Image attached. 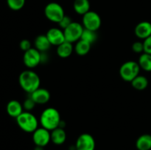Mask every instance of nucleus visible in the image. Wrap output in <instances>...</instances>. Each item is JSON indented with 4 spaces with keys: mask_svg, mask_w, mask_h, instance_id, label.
<instances>
[{
    "mask_svg": "<svg viewBox=\"0 0 151 150\" xmlns=\"http://www.w3.org/2000/svg\"><path fill=\"white\" fill-rule=\"evenodd\" d=\"M32 141L35 146L44 147L51 141L50 131L44 127H38L32 132Z\"/></svg>",
    "mask_w": 151,
    "mask_h": 150,
    "instance_id": "nucleus-9",
    "label": "nucleus"
},
{
    "mask_svg": "<svg viewBox=\"0 0 151 150\" xmlns=\"http://www.w3.org/2000/svg\"><path fill=\"white\" fill-rule=\"evenodd\" d=\"M132 50L134 52L142 54L144 52V45L143 42L141 41H136L132 44Z\"/></svg>",
    "mask_w": 151,
    "mask_h": 150,
    "instance_id": "nucleus-27",
    "label": "nucleus"
},
{
    "mask_svg": "<svg viewBox=\"0 0 151 150\" xmlns=\"http://www.w3.org/2000/svg\"><path fill=\"white\" fill-rule=\"evenodd\" d=\"M136 147L138 150H150L151 135L143 134L140 135L136 141Z\"/></svg>",
    "mask_w": 151,
    "mask_h": 150,
    "instance_id": "nucleus-19",
    "label": "nucleus"
},
{
    "mask_svg": "<svg viewBox=\"0 0 151 150\" xmlns=\"http://www.w3.org/2000/svg\"><path fill=\"white\" fill-rule=\"evenodd\" d=\"M81 39L89 43L90 44H94L97 39V31H93L90 30V29H84L83 32L82 33V35H81Z\"/></svg>",
    "mask_w": 151,
    "mask_h": 150,
    "instance_id": "nucleus-23",
    "label": "nucleus"
},
{
    "mask_svg": "<svg viewBox=\"0 0 151 150\" xmlns=\"http://www.w3.org/2000/svg\"><path fill=\"white\" fill-rule=\"evenodd\" d=\"M35 102L33 101V99H32V98H31L30 96L29 97V98L26 99L24 100V101L23 103V108L24 109L25 111H28V112H30L31 110H33V108L35 107Z\"/></svg>",
    "mask_w": 151,
    "mask_h": 150,
    "instance_id": "nucleus-26",
    "label": "nucleus"
},
{
    "mask_svg": "<svg viewBox=\"0 0 151 150\" xmlns=\"http://www.w3.org/2000/svg\"><path fill=\"white\" fill-rule=\"evenodd\" d=\"M46 35L50 41L51 45L53 46H58L66 41L63 30L60 28H51L47 31Z\"/></svg>",
    "mask_w": 151,
    "mask_h": 150,
    "instance_id": "nucleus-11",
    "label": "nucleus"
},
{
    "mask_svg": "<svg viewBox=\"0 0 151 150\" xmlns=\"http://www.w3.org/2000/svg\"><path fill=\"white\" fill-rule=\"evenodd\" d=\"M16 119L18 126L26 132L32 133L38 128V119L30 112L24 111Z\"/></svg>",
    "mask_w": 151,
    "mask_h": 150,
    "instance_id": "nucleus-3",
    "label": "nucleus"
},
{
    "mask_svg": "<svg viewBox=\"0 0 151 150\" xmlns=\"http://www.w3.org/2000/svg\"><path fill=\"white\" fill-rule=\"evenodd\" d=\"M74 51V46L70 42L65 41L59 46H57V54L61 58H67Z\"/></svg>",
    "mask_w": 151,
    "mask_h": 150,
    "instance_id": "nucleus-17",
    "label": "nucleus"
},
{
    "mask_svg": "<svg viewBox=\"0 0 151 150\" xmlns=\"http://www.w3.org/2000/svg\"><path fill=\"white\" fill-rule=\"evenodd\" d=\"M140 67L138 62L129 60L121 66L119 69V75L121 78L125 82H131L135 77H137L140 72Z\"/></svg>",
    "mask_w": 151,
    "mask_h": 150,
    "instance_id": "nucleus-4",
    "label": "nucleus"
},
{
    "mask_svg": "<svg viewBox=\"0 0 151 150\" xmlns=\"http://www.w3.org/2000/svg\"><path fill=\"white\" fill-rule=\"evenodd\" d=\"M19 47L21 49L24 51H26L29 50V49L32 48L31 46V43L29 40L27 39H23L21 41L20 44H19Z\"/></svg>",
    "mask_w": 151,
    "mask_h": 150,
    "instance_id": "nucleus-28",
    "label": "nucleus"
},
{
    "mask_svg": "<svg viewBox=\"0 0 151 150\" xmlns=\"http://www.w3.org/2000/svg\"><path fill=\"white\" fill-rule=\"evenodd\" d=\"M144 52L151 54V35L143 41Z\"/></svg>",
    "mask_w": 151,
    "mask_h": 150,
    "instance_id": "nucleus-29",
    "label": "nucleus"
},
{
    "mask_svg": "<svg viewBox=\"0 0 151 150\" xmlns=\"http://www.w3.org/2000/svg\"><path fill=\"white\" fill-rule=\"evenodd\" d=\"M51 141L55 145H61L66 141V133L63 127H57L51 131Z\"/></svg>",
    "mask_w": 151,
    "mask_h": 150,
    "instance_id": "nucleus-15",
    "label": "nucleus"
},
{
    "mask_svg": "<svg viewBox=\"0 0 151 150\" xmlns=\"http://www.w3.org/2000/svg\"><path fill=\"white\" fill-rule=\"evenodd\" d=\"M84 27L81 24L73 21L69 26L63 29L65 40L72 44L77 42L81 38Z\"/></svg>",
    "mask_w": 151,
    "mask_h": 150,
    "instance_id": "nucleus-6",
    "label": "nucleus"
},
{
    "mask_svg": "<svg viewBox=\"0 0 151 150\" xmlns=\"http://www.w3.org/2000/svg\"><path fill=\"white\" fill-rule=\"evenodd\" d=\"M19 82L21 88L25 92L30 94L40 88L41 79L35 71L32 70H25L19 75Z\"/></svg>",
    "mask_w": 151,
    "mask_h": 150,
    "instance_id": "nucleus-1",
    "label": "nucleus"
},
{
    "mask_svg": "<svg viewBox=\"0 0 151 150\" xmlns=\"http://www.w3.org/2000/svg\"><path fill=\"white\" fill-rule=\"evenodd\" d=\"M34 44L35 48L40 52H46L52 46L46 35H40L37 36L34 41Z\"/></svg>",
    "mask_w": 151,
    "mask_h": 150,
    "instance_id": "nucleus-16",
    "label": "nucleus"
},
{
    "mask_svg": "<svg viewBox=\"0 0 151 150\" xmlns=\"http://www.w3.org/2000/svg\"><path fill=\"white\" fill-rule=\"evenodd\" d=\"M83 26L84 29L97 31L101 26L102 20L100 15L94 11L89 10L83 16Z\"/></svg>",
    "mask_w": 151,
    "mask_h": 150,
    "instance_id": "nucleus-7",
    "label": "nucleus"
},
{
    "mask_svg": "<svg viewBox=\"0 0 151 150\" xmlns=\"http://www.w3.org/2000/svg\"><path fill=\"white\" fill-rule=\"evenodd\" d=\"M29 96L33 99L35 104H44L50 101V93L45 88H38L32 94H30Z\"/></svg>",
    "mask_w": 151,
    "mask_h": 150,
    "instance_id": "nucleus-12",
    "label": "nucleus"
},
{
    "mask_svg": "<svg viewBox=\"0 0 151 150\" xmlns=\"http://www.w3.org/2000/svg\"><path fill=\"white\" fill-rule=\"evenodd\" d=\"M24 64L29 69H33L41 63V54L35 48H31L24 51L23 55Z\"/></svg>",
    "mask_w": 151,
    "mask_h": 150,
    "instance_id": "nucleus-8",
    "label": "nucleus"
},
{
    "mask_svg": "<svg viewBox=\"0 0 151 150\" xmlns=\"http://www.w3.org/2000/svg\"><path fill=\"white\" fill-rule=\"evenodd\" d=\"M91 46V44H90L89 43L80 39L76 42V45L74 47V50L78 55L84 56L89 52Z\"/></svg>",
    "mask_w": 151,
    "mask_h": 150,
    "instance_id": "nucleus-20",
    "label": "nucleus"
},
{
    "mask_svg": "<svg viewBox=\"0 0 151 150\" xmlns=\"http://www.w3.org/2000/svg\"><path fill=\"white\" fill-rule=\"evenodd\" d=\"M89 0H75L73 3V8L75 13L83 16L90 10Z\"/></svg>",
    "mask_w": 151,
    "mask_h": 150,
    "instance_id": "nucleus-18",
    "label": "nucleus"
},
{
    "mask_svg": "<svg viewBox=\"0 0 151 150\" xmlns=\"http://www.w3.org/2000/svg\"><path fill=\"white\" fill-rule=\"evenodd\" d=\"M133 88L138 91H142L148 86V79L146 76L139 74L131 82Z\"/></svg>",
    "mask_w": 151,
    "mask_h": 150,
    "instance_id": "nucleus-21",
    "label": "nucleus"
},
{
    "mask_svg": "<svg viewBox=\"0 0 151 150\" xmlns=\"http://www.w3.org/2000/svg\"><path fill=\"white\" fill-rule=\"evenodd\" d=\"M138 63L140 69L147 72L151 71V54L143 52L139 58Z\"/></svg>",
    "mask_w": 151,
    "mask_h": 150,
    "instance_id": "nucleus-22",
    "label": "nucleus"
},
{
    "mask_svg": "<svg viewBox=\"0 0 151 150\" xmlns=\"http://www.w3.org/2000/svg\"><path fill=\"white\" fill-rule=\"evenodd\" d=\"M72 22H73V21L72 20V19H71L69 16L65 15V16L62 18L61 20H60L58 24L59 27L63 30V29H66L68 26H69Z\"/></svg>",
    "mask_w": 151,
    "mask_h": 150,
    "instance_id": "nucleus-25",
    "label": "nucleus"
},
{
    "mask_svg": "<svg viewBox=\"0 0 151 150\" xmlns=\"http://www.w3.org/2000/svg\"><path fill=\"white\" fill-rule=\"evenodd\" d=\"M40 123L42 127L50 131L59 127L61 124L60 113L54 107H47L41 113Z\"/></svg>",
    "mask_w": 151,
    "mask_h": 150,
    "instance_id": "nucleus-2",
    "label": "nucleus"
},
{
    "mask_svg": "<svg viewBox=\"0 0 151 150\" xmlns=\"http://www.w3.org/2000/svg\"><path fill=\"white\" fill-rule=\"evenodd\" d=\"M134 33L139 39H146L151 35V23L149 21L139 22L135 26Z\"/></svg>",
    "mask_w": 151,
    "mask_h": 150,
    "instance_id": "nucleus-13",
    "label": "nucleus"
},
{
    "mask_svg": "<svg viewBox=\"0 0 151 150\" xmlns=\"http://www.w3.org/2000/svg\"><path fill=\"white\" fill-rule=\"evenodd\" d=\"M34 150H44V147L38 146H35V148L34 149Z\"/></svg>",
    "mask_w": 151,
    "mask_h": 150,
    "instance_id": "nucleus-30",
    "label": "nucleus"
},
{
    "mask_svg": "<svg viewBox=\"0 0 151 150\" xmlns=\"http://www.w3.org/2000/svg\"><path fill=\"white\" fill-rule=\"evenodd\" d=\"M26 0H7V4L10 9L17 11L24 7Z\"/></svg>",
    "mask_w": 151,
    "mask_h": 150,
    "instance_id": "nucleus-24",
    "label": "nucleus"
},
{
    "mask_svg": "<svg viewBox=\"0 0 151 150\" xmlns=\"http://www.w3.org/2000/svg\"><path fill=\"white\" fill-rule=\"evenodd\" d=\"M95 146L94 137L88 133H83L77 139L75 150H94Z\"/></svg>",
    "mask_w": 151,
    "mask_h": 150,
    "instance_id": "nucleus-10",
    "label": "nucleus"
},
{
    "mask_svg": "<svg viewBox=\"0 0 151 150\" xmlns=\"http://www.w3.org/2000/svg\"><path fill=\"white\" fill-rule=\"evenodd\" d=\"M44 15L50 21L58 23L65 16L64 10L60 4L57 2H50L44 8Z\"/></svg>",
    "mask_w": 151,
    "mask_h": 150,
    "instance_id": "nucleus-5",
    "label": "nucleus"
},
{
    "mask_svg": "<svg viewBox=\"0 0 151 150\" xmlns=\"http://www.w3.org/2000/svg\"><path fill=\"white\" fill-rule=\"evenodd\" d=\"M23 105L17 100L10 101L6 107L7 114L15 119H16L21 113H23Z\"/></svg>",
    "mask_w": 151,
    "mask_h": 150,
    "instance_id": "nucleus-14",
    "label": "nucleus"
}]
</instances>
